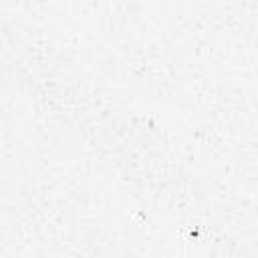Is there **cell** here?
I'll return each mask as SVG.
<instances>
[]
</instances>
